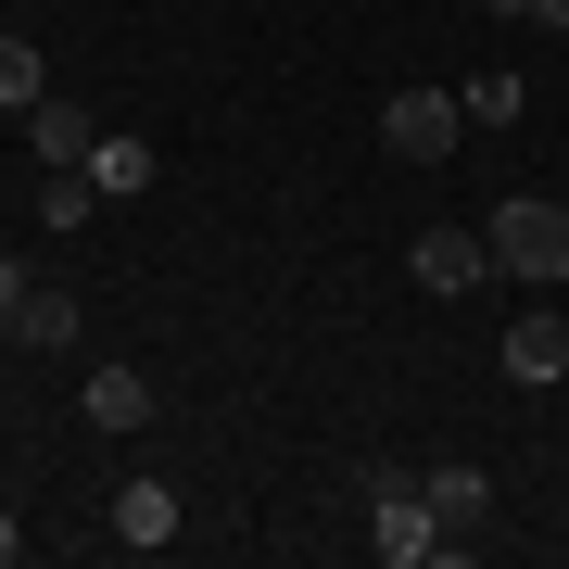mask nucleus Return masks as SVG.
Instances as JSON below:
<instances>
[{
  "mask_svg": "<svg viewBox=\"0 0 569 569\" xmlns=\"http://www.w3.org/2000/svg\"><path fill=\"white\" fill-rule=\"evenodd\" d=\"M77 418H89V430H152V367L102 355V367H89V392H77Z\"/></svg>",
  "mask_w": 569,
  "mask_h": 569,
  "instance_id": "obj_8",
  "label": "nucleus"
},
{
  "mask_svg": "<svg viewBox=\"0 0 569 569\" xmlns=\"http://www.w3.org/2000/svg\"><path fill=\"white\" fill-rule=\"evenodd\" d=\"M178 531H190L178 481H152V468H140V481H114V545H127V557H164Z\"/></svg>",
  "mask_w": 569,
  "mask_h": 569,
  "instance_id": "obj_4",
  "label": "nucleus"
},
{
  "mask_svg": "<svg viewBox=\"0 0 569 569\" xmlns=\"http://www.w3.org/2000/svg\"><path fill=\"white\" fill-rule=\"evenodd\" d=\"M507 380H519V392L569 380V317H519V329H507Z\"/></svg>",
  "mask_w": 569,
  "mask_h": 569,
  "instance_id": "obj_9",
  "label": "nucleus"
},
{
  "mask_svg": "<svg viewBox=\"0 0 569 569\" xmlns=\"http://www.w3.org/2000/svg\"><path fill=\"white\" fill-rule=\"evenodd\" d=\"M77 329H89V305H77L63 279H39V266H26V279H13V342H26V355H63Z\"/></svg>",
  "mask_w": 569,
  "mask_h": 569,
  "instance_id": "obj_5",
  "label": "nucleus"
},
{
  "mask_svg": "<svg viewBox=\"0 0 569 569\" xmlns=\"http://www.w3.org/2000/svg\"><path fill=\"white\" fill-rule=\"evenodd\" d=\"M51 102V63H39V39H13L0 26V114H39Z\"/></svg>",
  "mask_w": 569,
  "mask_h": 569,
  "instance_id": "obj_13",
  "label": "nucleus"
},
{
  "mask_svg": "<svg viewBox=\"0 0 569 569\" xmlns=\"http://www.w3.org/2000/svg\"><path fill=\"white\" fill-rule=\"evenodd\" d=\"M13 279H26V266H0V355H13Z\"/></svg>",
  "mask_w": 569,
  "mask_h": 569,
  "instance_id": "obj_15",
  "label": "nucleus"
},
{
  "mask_svg": "<svg viewBox=\"0 0 569 569\" xmlns=\"http://www.w3.org/2000/svg\"><path fill=\"white\" fill-rule=\"evenodd\" d=\"M89 178H102V203H140V190H152V140L102 127V140H89Z\"/></svg>",
  "mask_w": 569,
  "mask_h": 569,
  "instance_id": "obj_11",
  "label": "nucleus"
},
{
  "mask_svg": "<svg viewBox=\"0 0 569 569\" xmlns=\"http://www.w3.org/2000/svg\"><path fill=\"white\" fill-rule=\"evenodd\" d=\"M26 140H39V164H89V140H102V114H77V102L51 89V102L26 114Z\"/></svg>",
  "mask_w": 569,
  "mask_h": 569,
  "instance_id": "obj_12",
  "label": "nucleus"
},
{
  "mask_svg": "<svg viewBox=\"0 0 569 569\" xmlns=\"http://www.w3.org/2000/svg\"><path fill=\"white\" fill-rule=\"evenodd\" d=\"M406 279H418V291H481V279H493V241H481V228H418Z\"/></svg>",
  "mask_w": 569,
  "mask_h": 569,
  "instance_id": "obj_6",
  "label": "nucleus"
},
{
  "mask_svg": "<svg viewBox=\"0 0 569 569\" xmlns=\"http://www.w3.org/2000/svg\"><path fill=\"white\" fill-rule=\"evenodd\" d=\"M102 216V178L89 164H39V203H26V228H89Z\"/></svg>",
  "mask_w": 569,
  "mask_h": 569,
  "instance_id": "obj_10",
  "label": "nucleus"
},
{
  "mask_svg": "<svg viewBox=\"0 0 569 569\" xmlns=\"http://www.w3.org/2000/svg\"><path fill=\"white\" fill-rule=\"evenodd\" d=\"M519 102H531V89H519V77H468V127H507Z\"/></svg>",
  "mask_w": 569,
  "mask_h": 569,
  "instance_id": "obj_14",
  "label": "nucleus"
},
{
  "mask_svg": "<svg viewBox=\"0 0 569 569\" xmlns=\"http://www.w3.org/2000/svg\"><path fill=\"white\" fill-rule=\"evenodd\" d=\"M481 241H493V279L569 291V203H545V190H507V203L481 216Z\"/></svg>",
  "mask_w": 569,
  "mask_h": 569,
  "instance_id": "obj_1",
  "label": "nucleus"
},
{
  "mask_svg": "<svg viewBox=\"0 0 569 569\" xmlns=\"http://www.w3.org/2000/svg\"><path fill=\"white\" fill-rule=\"evenodd\" d=\"M468 140V102H456V89H392V102H380V152L392 164H443Z\"/></svg>",
  "mask_w": 569,
  "mask_h": 569,
  "instance_id": "obj_3",
  "label": "nucleus"
},
{
  "mask_svg": "<svg viewBox=\"0 0 569 569\" xmlns=\"http://www.w3.org/2000/svg\"><path fill=\"white\" fill-rule=\"evenodd\" d=\"M418 493H430V519H443L456 545H481V531H493V481H481V468H468V456L418 468Z\"/></svg>",
  "mask_w": 569,
  "mask_h": 569,
  "instance_id": "obj_7",
  "label": "nucleus"
},
{
  "mask_svg": "<svg viewBox=\"0 0 569 569\" xmlns=\"http://www.w3.org/2000/svg\"><path fill=\"white\" fill-rule=\"evenodd\" d=\"M13 557H26V519H13V507H0V569H13Z\"/></svg>",
  "mask_w": 569,
  "mask_h": 569,
  "instance_id": "obj_16",
  "label": "nucleus"
},
{
  "mask_svg": "<svg viewBox=\"0 0 569 569\" xmlns=\"http://www.w3.org/2000/svg\"><path fill=\"white\" fill-rule=\"evenodd\" d=\"M367 545H380L392 569H456L468 545L443 519H430V493H418V468H367Z\"/></svg>",
  "mask_w": 569,
  "mask_h": 569,
  "instance_id": "obj_2",
  "label": "nucleus"
}]
</instances>
